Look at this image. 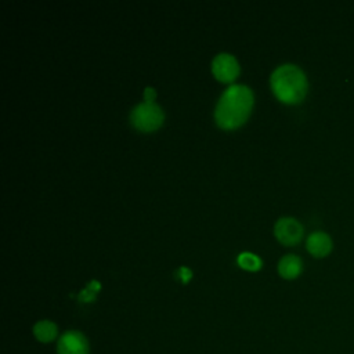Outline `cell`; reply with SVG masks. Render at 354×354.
Masks as SVG:
<instances>
[{"instance_id":"9c48e42d","label":"cell","mask_w":354,"mask_h":354,"mask_svg":"<svg viewBox=\"0 0 354 354\" xmlns=\"http://www.w3.org/2000/svg\"><path fill=\"white\" fill-rule=\"evenodd\" d=\"M57 333H58V328L53 321L41 319L33 325V335L41 343H50L55 340Z\"/></svg>"},{"instance_id":"3957f363","label":"cell","mask_w":354,"mask_h":354,"mask_svg":"<svg viewBox=\"0 0 354 354\" xmlns=\"http://www.w3.org/2000/svg\"><path fill=\"white\" fill-rule=\"evenodd\" d=\"M165 113L155 102H141L130 112L131 124L141 131H153L163 123Z\"/></svg>"},{"instance_id":"4fadbf2b","label":"cell","mask_w":354,"mask_h":354,"mask_svg":"<svg viewBox=\"0 0 354 354\" xmlns=\"http://www.w3.org/2000/svg\"><path fill=\"white\" fill-rule=\"evenodd\" d=\"M155 97H156L155 88L145 87V90H144V101L145 102H155Z\"/></svg>"},{"instance_id":"5b68a950","label":"cell","mask_w":354,"mask_h":354,"mask_svg":"<svg viewBox=\"0 0 354 354\" xmlns=\"http://www.w3.org/2000/svg\"><path fill=\"white\" fill-rule=\"evenodd\" d=\"M274 235L282 245H296L303 236V225L293 217H282L274 225Z\"/></svg>"},{"instance_id":"8992f818","label":"cell","mask_w":354,"mask_h":354,"mask_svg":"<svg viewBox=\"0 0 354 354\" xmlns=\"http://www.w3.org/2000/svg\"><path fill=\"white\" fill-rule=\"evenodd\" d=\"M88 351L87 337L79 330H68L58 339V354H88Z\"/></svg>"},{"instance_id":"8fae6325","label":"cell","mask_w":354,"mask_h":354,"mask_svg":"<svg viewBox=\"0 0 354 354\" xmlns=\"http://www.w3.org/2000/svg\"><path fill=\"white\" fill-rule=\"evenodd\" d=\"M101 289V283L98 281H91L87 283V286L79 293L77 299L83 303H90L95 299V295L97 292Z\"/></svg>"},{"instance_id":"277c9868","label":"cell","mask_w":354,"mask_h":354,"mask_svg":"<svg viewBox=\"0 0 354 354\" xmlns=\"http://www.w3.org/2000/svg\"><path fill=\"white\" fill-rule=\"evenodd\" d=\"M212 72L217 80L223 83H231L239 75V64L234 55L228 53H220L212 61Z\"/></svg>"},{"instance_id":"7a4b0ae2","label":"cell","mask_w":354,"mask_h":354,"mask_svg":"<svg viewBox=\"0 0 354 354\" xmlns=\"http://www.w3.org/2000/svg\"><path fill=\"white\" fill-rule=\"evenodd\" d=\"M274 95L285 104H297L307 94V77L304 72L293 65L283 64L278 66L270 77Z\"/></svg>"},{"instance_id":"52a82bcc","label":"cell","mask_w":354,"mask_h":354,"mask_svg":"<svg viewBox=\"0 0 354 354\" xmlns=\"http://www.w3.org/2000/svg\"><path fill=\"white\" fill-rule=\"evenodd\" d=\"M306 246H307V250L313 256L324 257L330 252L332 241H330L328 234H325L322 231H315V232L310 234V236L307 238Z\"/></svg>"},{"instance_id":"7c38bea8","label":"cell","mask_w":354,"mask_h":354,"mask_svg":"<svg viewBox=\"0 0 354 354\" xmlns=\"http://www.w3.org/2000/svg\"><path fill=\"white\" fill-rule=\"evenodd\" d=\"M191 277H192V272H191V270L188 267H180L178 268V278L181 279L183 283H188Z\"/></svg>"},{"instance_id":"ba28073f","label":"cell","mask_w":354,"mask_h":354,"mask_svg":"<svg viewBox=\"0 0 354 354\" xmlns=\"http://www.w3.org/2000/svg\"><path fill=\"white\" fill-rule=\"evenodd\" d=\"M303 268L300 257L295 254H286L283 256L278 263V272L285 279H293L300 275Z\"/></svg>"},{"instance_id":"30bf717a","label":"cell","mask_w":354,"mask_h":354,"mask_svg":"<svg viewBox=\"0 0 354 354\" xmlns=\"http://www.w3.org/2000/svg\"><path fill=\"white\" fill-rule=\"evenodd\" d=\"M236 263L246 271H257L261 268V259L252 252H242L236 257Z\"/></svg>"},{"instance_id":"6da1fadb","label":"cell","mask_w":354,"mask_h":354,"mask_svg":"<svg viewBox=\"0 0 354 354\" xmlns=\"http://www.w3.org/2000/svg\"><path fill=\"white\" fill-rule=\"evenodd\" d=\"M253 93L245 84H231L224 90L214 109V119L218 127L225 130L242 126L253 108Z\"/></svg>"}]
</instances>
